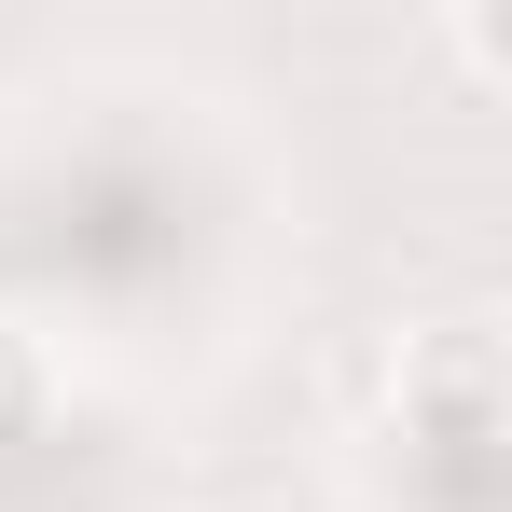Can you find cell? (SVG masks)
Here are the masks:
<instances>
[{
  "mask_svg": "<svg viewBox=\"0 0 512 512\" xmlns=\"http://www.w3.org/2000/svg\"><path fill=\"white\" fill-rule=\"evenodd\" d=\"M28 416H42V360H28V333L0 319V443H14Z\"/></svg>",
  "mask_w": 512,
  "mask_h": 512,
  "instance_id": "6da1fadb",
  "label": "cell"
}]
</instances>
